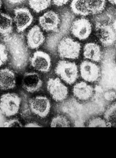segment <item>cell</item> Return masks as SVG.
I'll return each mask as SVG.
<instances>
[{
    "instance_id": "1",
    "label": "cell",
    "mask_w": 116,
    "mask_h": 158,
    "mask_svg": "<svg viewBox=\"0 0 116 158\" xmlns=\"http://www.w3.org/2000/svg\"><path fill=\"white\" fill-rule=\"evenodd\" d=\"M55 73L61 80L69 85L74 84L79 77L77 64L68 61H59L55 68Z\"/></svg>"
},
{
    "instance_id": "2",
    "label": "cell",
    "mask_w": 116,
    "mask_h": 158,
    "mask_svg": "<svg viewBox=\"0 0 116 158\" xmlns=\"http://www.w3.org/2000/svg\"><path fill=\"white\" fill-rule=\"evenodd\" d=\"M21 98L17 94L7 93L0 97V112L6 117L17 114L20 108Z\"/></svg>"
},
{
    "instance_id": "3",
    "label": "cell",
    "mask_w": 116,
    "mask_h": 158,
    "mask_svg": "<svg viewBox=\"0 0 116 158\" xmlns=\"http://www.w3.org/2000/svg\"><path fill=\"white\" fill-rule=\"evenodd\" d=\"M81 51L79 43L70 37L61 40L58 46V52L62 59L76 60L79 58Z\"/></svg>"
},
{
    "instance_id": "4",
    "label": "cell",
    "mask_w": 116,
    "mask_h": 158,
    "mask_svg": "<svg viewBox=\"0 0 116 158\" xmlns=\"http://www.w3.org/2000/svg\"><path fill=\"white\" fill-rule=\"evenodd\" d=\"M46 87L48 93L56 102L63 101L68 96L67 87L58 77L49 78L47 81Z\"/></svg>"
},
{
    "instance_id": "5",
    "label": "cell",
    "mask_w": 116,
    "mask_h": 158,
    "mask_svg": "<svg viewBox=\"0 0 116 158\" xmlns=\"http://www.w3.org/2000/svg\"><path fill=\"white\" fill-rule=\"evenodd\" d=\"M28 102L31 111L35 115L44 118L49 114L51 109V103L46 97L36 96L30 99Z\"/></svg>"
},
{
    "instance_id": "6",
    "label": "cell",
    "mask_w": 116,
    "mask_h": 158,
    "mask_svg": "<svg viewBox=\"0 0 116 158\" xmlns=\"http://www.w3.org/2000/svg\"><path fill=\"white\" fill-rule=\"evenodd\" d=\"M96 32L98 40L104 47H110L116 42V32L109 25L98 23L96 25Z\"/></svg>"
},
{
    "instance_id": "7",
    "label": "cell",
    "mask_w": 116,
    "mask_h": 158,
    "mask_svg": "<svg viewBox=\"0 0 116 158\" xmlns=\"http://www.w3.org/2000/svg\"><path fill=\"white\" fill-rule=\"evenodd\" d=\"M81 77L86 82L97 81L101 76L100 68L96 64L88 60L82 62L79 66Z\"/></svg>"
},
{
    "instance_id": "8",
    "label": "cell",
    "mask_w": 116,
    "mask_h": 158,
    "mask_svg": "<svg viewBox=\"0 0 116 158\" xmlns=\"http://www.w3.org/2000/svg\"><path fill=\"white\" fill-rule=\"evenodd\" d=\"M14 21L19 33L24 32L31 25L33 17L27 8H18L14 10Z\"/></svg>"
},
{
    "instance_id": "9",
    "label": "cell",
    "mask_w": 116,
    "mask_h": 158,
    "mask_svg": "<svg viewBox=\"0 0 116 158\" xmlns=\"http://www.w3.org/2000/svg\"><path fill=\"white\" fill-rule=\"evenodd\" d=\"M31 65L38 72L48 73L51 67V59L49 54L41 51L33 53L30 59Z\"/></svg>"
},
{
    "instance_id": "10",
    "label": "cell",
    "mask_w": 116,
    "mask_h": 158,
    "mask_svg": "<svg viewBox=\"0 0 116 158\" xmlns=\"http://www.w3.org/2000/svg\"><path fill=\"white\" fill-rule=\"evenodd\" d=\"M92 31V24L89 20L86 18L77 19L72 23L71 34L79 40L87 39L91 35Z\"/></svg>"
},
{
    "instance_id": "11",
    "label": "cell",
    "mask_w": 116,
    "mask_h": 158,
    "mask_svg": "<svg viewBox=\"0 0 116 158\" xmlns=\"http://www.w3.org/2000/svg\"><path fill=\"white\" fill-rule=\"evenodd\" d=\"M60 22L58 15L53 11L46 12L39 18L40 25L46 32H58Z\"/></svg>"
},
{
    "instance_id": "12",
    "label": "cell",
    "mask_w": 116,
    "mask_h": 158,
    "mask_svg": "<svg viewBox=\"0 0 116 158\" xmlns=\"http://www.w3.org/2000/svg\"><path fill=\"white\" fill-rule=\"evenodd\" d=\"M42 84L40 75L35 72L25 73L21 81L22 88L29 93H34L40 90Z\"/></svg>"
},
{
    "instance_id": "13",
    "label": "cell",
    "mask_w": 116,
    "mask_h": 158,
    "mask_svg": "<svg viewBox=\"0 0 116 158\" xmlns=\"http://www.w3.org/2000/svg\"><path fill=\"white\" fill-rule=\"evenodd\" d=\"M27 44L31 49H36L41 46L45 40V37L38 26H33L28 32L27 36Z\"/></svg>"
},
{
    "instance_id": "14",
    "label": "cell",
    "mask_w": 116,
    "mask_h": 158,
    "mask_svg": "<svg viewBox=\"0 0 116 158\" xmlns=\"http://www.w3.org/2000/svg\"><path fill=\"white\" fill-rule=\"evenodd\" d=\"M72 92L76 98L82 101H86L92 97L94 89L91 85L82 81L74 85Z\"/></svg>"
},
{
    "instance_id": "15",
    "label": "cell",
    "mask_w": 116,
    "mask_h": 158,
    "mask_svg": "<svg viewBox=\"0 0 116 158\" xmlns=\"http://www.w3.org/2000/svg\"><path fill=\"white\" fill-rule=\"evenodd\" d=\"M16 83V76L13 71L8 68L0 69V89H13L15 87Z\"/></svg>"
},
{
    "instance_id": "16",
    "label": "cell",
    "mask_w": 116,
    "mask_h": 158,
    "mask_svg": "<svg viewBox=\"0 0 116 158\" xmlns=\"http://www.w3.org/2000/svg\"><path fill=\"white\" fill-rule=\"evenodd\" d=\"M83 55L84 59L96 62H99L102 59V52L100 47L94 43L85 44L84 48Z\"/></svg>"
},
{
    "instance_id": "17",
    "label": "cell",
    "mask_w": 116,
    "mask_h": 158,
    "mask_svg": "<svg viewBox=\"0 0 116 158\" xmlns=\"http://www.w3.org/2000/svg\"><path fill=\"white\" fill-rule=\"evenodd\" d=\"M13 30V20L6 14L0 13V34L3 36H7L12 34Z\"/></svg>"
},
{
    "instance_id": "18",
    "label": "cell",
    "mask_w": 116,
    "mask_h": 158,
    "mask_svg": "<svg viewBox=\"0 0 116 158\" xmlns=\"http://www.w3.org/2000/svg\"><path fill=\"white\" fill-rule=\"evenodd\" d=\"M87 10L90 14L101 13L106 5V0H85Z\"/></svg>"
},
{
    "instance_id": "19",
    "label": "cell",
    "mask_w": 116,
    "mask_h": 158,
    "mask_svg": "<svg viewBox=\"0 0 116 158\" xmlns=\"http://www.w3.org/2000/svg\"><path fill=\"white\" fill-rule=\"evenodd\" d=\"M71 8L72 12L77 15L87 16L90 15L86 7L85 0H72Z\"/></svg>"
},
{
    "instance_id": "20",
    "label": "cell",
    "mask_w": 116,
    "mask_h": 158,
    "mask_svg": "<svg viewBox=\"0 0 116 158\" xmlns=\"http://www.w3.org/2000/svg\"><path fill=\"white\" fill-rule=\"evenodd\" d=\"M104 118L108 127H116V102L107 108L104 113Z\"/></svg>"
},
{
    "instance_id": "21",
    "label": "cell",
    "mask_w": 116,
    "mask_h": 158,
    "mask_svg": "<svg viewBox=\"0 0 116 158\" xmlns=\"http://www.w3.org/2000/svg\"><path fill=\"white\" fill-rule=\"evenodd\" d=\"M51 3V0H28L30 7L37 13L46 10Z\"/></svg>"
},
{
    "instance_id": "22",
    "label": "cell",
    "mask_w": 116,
    "mask_h": 158,
    "mask_svg": "<svg viewBox=\"0 0 116 158\" xmlns=\"http://www.w3.org/2000/svg\"><path fill=\"white\" fill-rule=\"evenodd\" d=\"M50 126L53 127H70V123L65 116L58 115L52 119Z\"/></svg>"
},
{
    "instance_id": "23",
    "label": "cell",
    "mask_w": 116,
    "mask_h": 158,
    "mask_svg": "<svg viewBox=\"0 0 116 158\" xmlns=\"http://www.w3.org/2000/svg\"><path fill=\"white\" fill-rule=\"evenodd\" d=\"M87 125L88 127H108L105 120L98 117L91 119Z\"/></svg>"
},
{
    "instance_id": "24",
    "label": "cell",
    "mask_w": 116,
    "mask_h": 158,
    "mask_svg": "<svg viewBox=\"0 0 116 158\" xmlns=\"http://www.w3.org/2000/svg\"><path fill=\"white\" fill-rule=\"evenodd\" d=\"M8 60V53L6 46L0 43V67L4 65Z\"/></svg>"
},
{
    "instance_id": "25",
    "label": "cell",
    "mask_w": 116,
    "mask_h": 158,
    "mask_svg": "<svg viewBox=\"0 0 116 158\" xmlns=\"http://www.w3.org/2000/svg\"><path fill=\"white\" fill-rule=\"evenodd\" d=\"M3 126L6 127H22V125L18 119L13 118L5 122L3 124Z\"/></svg>"
},
{
    "instance_id": "26",
    "label": "cell",
    "mask_w": 116,
    "mask_h": 158,
    "mask_svg": "<svg viewBox=\"0 0 116 158\" xmlns=\"http://www.w3.org/2000/svg\"><path fill=\"white\" fill-rule=\"evenodd\" d=\"M105 98L107 100L112 101L116 99V93L113 91H108L105 94Z\"/></svg>"
},
{
    "instance_id": "27",
    "label": "cell",
    "mask_w": 116,
    "mask_h": 158,
    "mask_svg": "<svg viewBox=\"0 0 116 158\" xmlns=\"http://www.w3.org/2000/svg\"><path fill=\"white\" fill-rule=\"evenodd\" d=\"M53 3L57 6H62L66 5L69 0H52Z\"/></svg>"
},
{
    "instance_id": "28",
    "label": "cell",
    "mask_w": 116,
    "mask_h": 158,
    "mask_svg": "<svg viewBox=\"0 0 116 158\" xmlns=\"http://www.w3.org/2000/svg\"><path fill=\"white\" fill-rule=\"evenodd\" d=\"M25 127H42L38 123L35 122H30L28 123L25 125Z\"/></svg>"
},
{
    "instance_id": "29",
    "label": "cell",
    "mask_w": 116,
    "mask_h": 158,
    "mask_svg": "<svg viewBox=\"0 0 116 158\" xmlns=\"http://www.w3.org/2000/svg\"><path fill=\"white\" fill-rule=\"evenodd\" d=\"M26 0H6V1L12 5H17L23 3Z\"/></svg>"
},
{
    "instance_id": "30",
    "label": "cell",
    "mask_w": 116,
    "mask_h": 158,
    "mask_svg": "<svg viewBox=\"0 0 116 158\" xmlns=\"http://www.w3.org/2000/svg\"><path fill=\"white\" fill-rule=\"evenodd\" d=\"M108 1L112 5L116 6V0H108Z\"/></svg>"
},
{
    "instance_id": "31",
    "label": "cell",
    "mask_w": 116,
    "mask_h": 158,
    "mask_svg": "<svg viewBox=\"0 0 116 158\" xmlns=\"http://www.w3.org/2000/svg\"><path fill=\"white\" fill-rule=\"evenodd\" d=\"M2 0H0V10H1V7H2Z\"/></svg>"
},
{
    "instance_id": "32",
    "label": "cell",
    "mask_w": 116,
    "mask_h": 158,
    "mask_svg": "<svg viewBox=\"0 0 116 158\" xmlns=\"http://www.w3.org/2000/svg\"><path fill=\"white\" fill-rule=\"evenodd\" d=\"M115 48H116V45H115Z\"/></svg>"
}]
</instances>
